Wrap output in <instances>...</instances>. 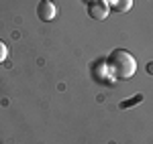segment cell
I'll return each mask as SVG.
<instances>
[{
  "mask_svg": "<svg viewBox=\"0 0 153 144\" xmlns=\"http://www.w3.org/2000/svg\"><path fill=\"white\" fill-rule=\"evenodd\" d=\"M106 67L114 79H131L137 73V59L125 49H114L106 57Z\"/></svg>",
  "mask_w": 153,
  "mask_h": 144,
  "instance_id": "obj_1",
  "label": "cell"
},
{
  "mask_svg": "<svg viewBox=\"0 0 153 144\" xmlns=\"http://www.w3.org/2000/svg\"><path fill=\"white\" fill-rule=\"evenodd\" d=\"M110 12V6H108V0H92L88 2V14L90 18L94 20H104Z\"/></svg>",
  "mask_w": 153,
  "mask_h": 144,
  "instance_id": "obj_2",
  "label": "cell"
},
{
  "mask_svg": "<svg viewBox=\"0 0 153 144\" xmlns=\"http://www.w3.org/2000/svg\"><path fill=\"white\" fill-rule=\"evenodd\" d=\"M37 16H39V20H43V23L53 20V18L57 16V8H55V4H53L51 0H41L39 6H37Z\"/></svg>",
  "mask_w": 153,
  "mask_h": 144,
  "instance_id": "obj_3",
  "label": "cell"
},
{
  "mask_svg": "<svg viewBox=\"0 0 153 144\" xmlns=\"http://www.w3.org/2000/svg\"><path fill=\"white\" fill-rule=\"evenodd\" d=\"M108 6L114 12H129L133 8V0H108Z\"/></svg>",
  "mask_w": 153,
  "mask_h": 144,
  "instance_id": "obj_4",
  "label": "cell"
},
{
  "mask_svg": "<svg viewBox=\"0 0 153 144\" xmlns=\"http://www.w3.org/2000/svg\"><path fill=\"white\" fill-rule=\"evenodd\" d=\"M6 57H8V49L4 45V41H0V63H4Z\"/></svg>",
  "mask_w": 153,
  "mask_h": 144,
  "instance_id": "obj_5",
  "label": "cell"
},
{
  "mask_svg": "<svg viewBox=\"0 0 153 144\" xmlns=\"http://www.w3.org/2000/svg\"><path fill=\"white\" fill-rule=\"evenodd\" d=\"M141 99H143V96H137L135 99H131V102H123L120 108H123V110H125V108H133V104H137V102H141Z\"/></svg>",
  "mask_w": 153,
  "mask_h": 144,
  "instance_id": "obj_6",
  "label": "cell"
},
{
  "mask_svg": "<svg viewBox=\"0 0 153 144\" xmlns=\"http://www.w3.org/2000/svg\"><path fill=\"white\" fill-rule=\"evenodd\" d=\"M145 69H147V73H149V75H153V61H149V63H147V67H145Z\"/></svg>",
  "mask_w": 153,
  "mask_h": 144,
  "instance_id": "obj_7",
  "label": "cell"
},
{
  "mask_svg": "<svg viewBox=\"0 0 153 144\" xmlns=\"http://www.w3.org/2000/svg\"><path fill=\"white\" fill-rule=\"evenodd\" d=\"M86 2H92V0H86Z\"/></svg>",
  "mask_w": 153,
  "mask_h": 144,
  "instance_id": "obj_8",
  "label": "cell"
}]
</instances>
